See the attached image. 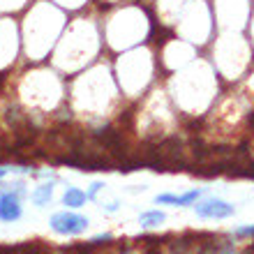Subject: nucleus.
Listing matches in <instances>:
<instances>
[{"label": "nucleus", "mask_w": 254, "mask_h": 254, "mask_svg": "<svg viewBox=\"0 0 254 254\" xmlns=\"http://www.w3.org/2000/svg\"><path fill=\"white\" fill-rule=\"evenodd\" d=\"M86 227H88V220L76 213H56L51 217V229H54L56 234H63V236L83 234Z\"/></svg>", "instance_id": "f257e3e1"}, {"label": "nucleus", "mask_w": 254, "mask_h": 254, "mask_svg": "<svg viewBox=\"0 0 254 254\" xmlns=\"http://www.w3.org/2000/svg\"><path fill=\"white\" fill-rule=\"evenodd\" d=\"M164 220H167V215L162 213V210H148V213H141V217H139L141 227H157Z\"/></svg>", "instance_id": "39448f33"}, {"label": "nucleus", "mask_w": 254, "mask_h": 254, "mask_svg": "<svg viewBox=\"0 0 254 254\" xmlns=\"http://www.w3.org/2000/svg\"><path fill=\"white\" fill-rule=\"evenodd\" d=\"M250 123H252V125H254V114H252V116H250Z\"/></svg>", "instance_id": "2eb2a0df"}, {"label": "nucleus", "mask_w": 254, "mask_h": 254, "mask_svg": "<svg viewBox=\"0 0 254 254\" xmlns=\"http://www.w3.org/2000/svg\"><path fill=\"white\" fill-rule=\"evenodd\" d=\"M88 199V194L86 192H81V190H76V188H69L65 192V206H69V208H79V206H83V201Z\"/></svg>", "instance_id": "20e7f679"}, {"label": "nucleus", "mask_w": 254, "mask_h": 254, "mask_svg": "<svg viewBox=\"0 0 254 254\" xmlns=\"http://www.w3.org/2000/svg\"><path fill=\"white\" fill-rule=\"evenodd\" d=\"M194 210H196L199 217H215V220H222V217H231V215H234V206L227 203V201H220V199L203 201L199 206H194Z\"/></svg>", "instance_id": "f03ea898"}, {"label": "nucleus", "mask_w": 254, "mask_h": 254, "mask_svg": "<svg viewBox=\"0 0 254 254\" xmlns=\"http://www.w3.org/2000/svg\"><path fill=\"white\" fill-rule=\"evenodd\" d=\"M236 236H254V227H245V229H238Z\"/></svg>", "instance_id": "9b49d317"}, {"label": "nucleus", "mask_w": 254, "mask_h": 254, "mask_svg": "<svg viewBox=\"0 0 254 254\" xmlns=\"http://www.w3.org/2000/svg\"><path fill=\"white\" fill-rule=\"evenodd\" d=\"M21 217V206H19V192H9L0 199V220L14 222Z\"/></svg>", "instance_id": "7ed1b4c3"}, {"label": "nucleus", "mask_w": 254, "mask_h": 254, "mask_svg": "<svg viewBox=\"0 0 254 254\" xmlns=\"http://www.w3.org/2000/svg\"><path fill=\"white\" fill-rule=\"evenodd\" d=\"M157 203H178V196H174V194H162V196H157Z\"/></svg>", "instance_id": "6e6552de"}, {"label": "nucleus", "mask_w": 254, "mask_h": 254, "mask_svg": "<svg viewBox=\"0 0 254 254\" xmlns=\"http://www.w3.org/2000/svg\"><path fill=\"white\" fill-rule=\"evenodd\" d=\"M201 196V192L199 190H192V192H188V194H183V196H178V203L176 206H188V203H194V201Z\"/></svg>", "instance_id": "0eeeda50"}, {"label": "nucleus", "mask_w": 254, "mask_h": 254, "mask_svg": "<svg viewBox=\"0 0 254 254\" xmlns=\"http://www.w3.org/2000/svg\"><path fill=\"white\" fill-rule=\"evenodd\" d=\"M102 188H104V185H102V183H95L93 188H90V192H88V199H95V194L100 192Z\"/></svg>", "instance_id": "9d476101"}, {"label": "nucleus", "mask_w": 254, "mask_h": 254, "mask_svg": "<svg viewBox=\"0 0 254 254\" xmlns=\"http://www.w3.org/2000/svg\"><path fill=\"white\" fill-rule=\"evenodd\" d=\"M21 254H40V252H37L35 248H23V252H21Z\"/></svg>", "instance_id": "f8f14e48"}, {"label": "nucleus", "mask_w": 254, "mask_h": 254, "mask_svg": "<svg viewBox=\"0 0 254 254\" xmlns=\"http://www.w3.org/2000/svg\"><path fill=\"white\" fill-rule=\"evenodd\" d=\"M107 241H111V236H109V234H104V236H95V238H93L90 243H93V245H102V243H107Z\"/></svg>", "instance_id": "1a4fd4ad"}, {"label": "nucleus", "mask_w": 254, "mask_h": 254, "mask_svg": "<svg viewBox=\"0 0 254 254\" xmlns=\"http://www.w3.org/2000/svg\"><path fill=\"white\" fill-rule=\"evenodd\" d=\"M116 208H118V203H116V201H114V203H109V206H107V210H109V213H114Z\"/></svg>", "instance_id": "ddd939ff"}, {"label": "nucleus", "mask_w": 254, "mask_h": 254, "mask_svg": "<svg viewBox=\"0 0 254 254\" xmlns=\"http://www.w3.org/2000/svg\"><path fill=\"white\" fill-rule=\"evenodd\" d=\"M5 174H7V169H0V178H2Z\"/></svg>", "instance_id": "4468645a"}, {"label": "nucleus", "mask_w": 254, "mask_h": 254, "mask_svg": "<svg viewBox=\"0 0 254 254\" xmlns=\"http://www.w3.org/2000/svg\"><path fill=\"white\" fill-rule=\"evenodd\" d=\"M51 185H42V188H37L33 194H30V199H33V203L35 206H44L49 199H51Z\"/></svg>", "instance_id": "423d86ee"}]
</instances>
